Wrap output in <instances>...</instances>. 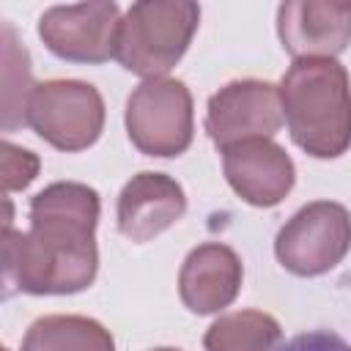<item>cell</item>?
Returning <instances> with one entry per match:
<instances>
[{
	"mask_svg": "<svg viewBox=\"0 0 351 351\" xmlns=\"http://www.w3.org/2000/svg\"><path fill=\"white\" fill-rule=\"evenodd\" d=\"M101 197L80 181H55L36 192L27 206L30 228L3 230L5 296H66L93 285L99 274L96 225Z\"/></svg>",
	"mask_w": 351,
	"mask_h": 351,
	"instance_id": "cell-1",
	"label": "cell"
},
{
	"mask_svg": "<svg viewBox=\"0 0 351 351\" xmlns=\"http://www.w3.org/2000/svg\"><path fill=\"white\" fill-rule=\"evenodd\" d=\"M277 90L288 134L307 156L337 159L351 148V77L337 58L293 60Z\"/></svg>",
	"mask_w": 351,
	"mask_h": 351,
	"instance_id": "cell-2",
	"label": "cell"
},
{
	"mask_svg": "<svg viewBox=\"0 0 351 351\" xmlns=\"http://www.w3.org/2000/svg\"><path fill=\"white\" fill-rule=\"evenodd\" d=\"M200 25V5L192 0H137L118 25L115 60L143 77H167L186 55Z\"/></svg>",
	"mask_w": 351,
	"mask_h": 351,
	"instance_id": "cell-3",
	"label": "cell"
},
{
	"mask_svg": "<svg viewBox=\"0 0 351 351\" xmlns=\"http://www.w3.org/2000/svg\"><path fill=\"white\" fill-rule=\"evenodd\" d=\"M123 123L132 145L156 159L181 156L195 137L192 93L184 80H143L126 99Z\"/></svg>",
	"mask_w": 351,
	"mask_h": 351,
	"instance_id": "cell-4",
	"label": "cell"
},
{
	"mask_svg": "<svg viewBox=\"0 0 351 351\" xmlns=\"http://www.w3.org/2000/svg\"><path fill=\"white\" fill-rule=\"evenodd\" d=\"M104 99L82 80L38 82L27 101V126L52 148L77 154L90 148L104 132Z\"/></svg>",
	"mask_w": 351,
	"mask_h": 351,
	"instance_id": "cell-5",
	"label": "cell"
},
{
	"mask_svg": "<svg viewBox=\"0 0 351 351\" xmlns=\"http://www.w3.org/2000/svg\"><path fill=\"white\" fill-rule=\"evenodd\" d=\"M351 250V214L343 203L313 200L302 206L274 239L280 266L296 277L332 271Z\"/></svg>",
	"mask_w": 351,
	"mask_h": 351,
	"instance_id": "cell-6",
	"label": "cell"
},
{
	"mask_svg": "<svg viewBox=\"0 0 351 351\" xmlns=\"http://www.w3.org/2000/svg\"><path fill=\"white\" fill-rule=\"evenodd\" d=\"M121 8L112 0L49 5L38 16V38L69 63H107L115 58Z\"/></svg>",
	"mask_w": 351,
	"mask_h": 351,
	"instance_id": "cell-7",
	"label": "cell"
},
{
	"mask_svg": "<svg viewBox=\"0 0 351 351\" xmlns=\"http://www.w3.org/2000/svg\"><path fill=\"white\" fill-rule=\"evenodd\" d=\"M203 126L219 151L247 140H271L282 126L277 85L266 80H233L222 85L208 96Z\"/></svg>",
	"mask_w": 351,
	"mask_h": 351,
	"instance_id": "cell-8",
	"label": "cell"
},
{
	"mask_svg": "<svg viewBox=\"0 0 351 351\" xmlns=\"http://www.w3.org/2000/svg\"><path fill=\"white\" fill-rule=\"evenodd\" d=\"M222 154V173L230 189L255 208H271L296 184V165L274 140H247Z\"/></svg>",
	"mask_w": 351,
	"mask_h": 351,
	"instance_id": "cell-9",
	"label": "cell"
},
{
	"mask_svg": "<svg viewBox=\"0 0 351 351\" xmlns=\"http://www.w3.org/2000/svg\"><path fill=\"white\" fill-rule=\"evenodd\" d=\"M277 36L293 58H337L351 44V3L285 0L277 8Z\"/></svg>",
	"mask_w": 351,
	"mask_h": 351,
	"instance_id": "cell-10",
	"label": "cell"
},
{
	"mask_svg": "<svg viewBox=\"0 0 351 351\" xmlns=\"http://www.w3.org/2000/svg\"><path fill=\"white\" fill-rule=\"evenodd\" d=\"M186 214V192L184 186L156 170H143L132 176L115 203L118 230L137 244L154 241L167 228H173Z\"/></svg>",
	"mask_w": 351,
	"mask_h": 351,
	"instance_id": "cell-11",
	"label": "cell"
},
{
	"mask_svg": "<svg viewBox=\"0 0 351 351\" xmlns=\"http://www.w3.org/2000/svg\"><path fill=\"white\" fill-rule=\"evenodd\" d=\"M244 266L233 247L219 241L197 244L178 271V296L195 315H214L230 307L241 291Z\"/></svg>",
	"mask_w": 351,
	"mask_h": 351,
	"instance_id": "cell-12",
	"label": "cell"
},
{
	"mask_svg": "<svg viewBox=\"0 0 351 351\" xmlns=\"http://www.w3.org/2000/svg\"><path fill=\"white\" fill-rule=\"evenodd\" d=\"M19 351H115V337L96 318L55 313L27 326Z\"/></svg>",
	"mask_w": 351,
	"mask_h": 351,
	"instance_id": "cell-13",
	"label": "cell"
},
{
	"mask_svg": "<svg viewBox=\"0 0 351 351\" xmlns=\"http://www.w3.org/2000/svg\"><path fill=\"white\" fill-rule=\"evenodd\" d=\"M206 351H280L282 326L263 310H236L219 315L203 335Z\"/></svg>",
	"mask_w": 351,
	"mask_h": 351,
	"instance_id": "cell-14",
	"label": "cell"
},
{
	"mask_svg": "<svg viewBox=\"0 0 351 351\" xmlns=\"http://www.w3.org/2000/svg\"><path fill=\"white\" fill-rule=\"evenodd\" d=\"M30 55L14 41L11 25H3V129L27 126V101L33 93Z\"/></svg>",
	"mask_w": 351,
	"mask_h": 351,
	"instance_id": "cell-15",
	"label": "cell"
},
{
	"mask_svg": "<svg viewBox=\"0 0 351 351\" xmlns=\"http://www.w3.org/2000/svg\"><path fill=\"white\" fill-rule=\"evenodd\" d=\"M38 156L27 148H16L14 143L3 140V192L5 197L16 189L30 186V181L38 176Z\"/></svg>",
	"mask_w": 351,
	"mask_h": 351,
	"instance_id": "cell-16",
	"label": "cell"
},
{
	"mask_svg": "<svg viewBox=\"0 0 351 351\" xmlns=\"http://www.w3.org/2000/svg\"><path fill=\"white\" fill-rule=\"evenodd\" d=\"M280 351H351V346L329 329H313L291 337Z\"/></svg>",
	"mask_w": 351,
	"mask_h": 351,
	"instance_id": "cell-17",
	"label": "cell"
},
{
	"mask_svg": "<svg viewBox=\"0 0 351 351\" xmlns=\"http://www.w3.org/2000/svg\"><path fill=\"white\" fill-rule=\"evenodd\" d=\"M151 351H181V348H170V346H162V348H151Z\"/></svg>",
	"mask_w": 351,
	"mask_h": 351,
	"instance_id": "cell-18",
	"label": "cell"
},
{
	"mask_svg": "<svg viewBox=\"0 0 351 351\" xmlns=\"http://www.w3.org/2000/svg\"><path fill=\"white\" fill-rule=\"evenodd\" d=\"M3 351H11V348H3Z\"/></svg>",
	"mask_w": 351,
	"mask_h": 351,
	"instance_id": "cell-19",
	"label": "cell"
}]
</instances>
